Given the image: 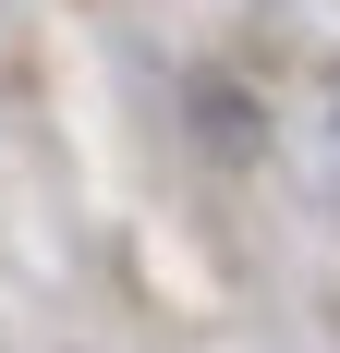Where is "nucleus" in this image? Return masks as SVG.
Listing matches in <instances>:
<instances>
[{
	"label": "nucleus",
	"mask_w": 340,
	"mask_h": 353,
	"mask_svg": "<svg viewBox=\"0 0 340 353\" xmlns=\"http://www.w3.org/2000/svg\"><path fill=\"white\" fill-rule=\"evenodd\" d=\"M328 122H340V85H328Z\"/></svg>",
	"instance_id": "nucleus-2"
},
{
	"label": "nucleus",
	"mask_w": 340,
	"mask_h": 353,
	"mask_svg": "<svg viewBox=\"0 0 340 353\" xmlns=\"http://www.w3.org/2000/svg\"><path fill=\"white\" fill-rule=\"evenodd\" d=\"M195 122H206V146H219V159H255V146H268V110L243 98V85H219V73L195 85Z\"/></svg>",
	"instance_id": "nucleus-1"
}]
</instances>
